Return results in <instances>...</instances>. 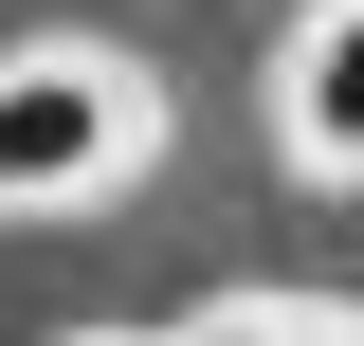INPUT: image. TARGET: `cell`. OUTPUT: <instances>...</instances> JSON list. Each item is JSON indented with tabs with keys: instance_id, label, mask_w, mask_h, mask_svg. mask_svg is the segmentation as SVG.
<instances>
[{
	"instance_id": "cell-1",
	"label": "cell",
	"mask_w": 364,
	"mask_h": 346,
	"mask_svg": "<svg viewBox=\"0 0 364 346\" xmlns=\"http://www.w3.org/2000/svg\"><path fill=\"white\" fill-rule=\"evenodd\" d=\"M0 164H18V201L109 182L128 164V73H109V55H18V73H0Z\"/></svg>"
},
{
	"instance_id": "cell-2",
	"label": "cell",
	"mask_w": 364,
	"mask_h": 346,
	"mask_svg": "<svg viewBox=\"0 0 364 346\" xmlns=\"http://www.w3.org/2000/svg\"><path fill=\"white\" fill-rule=\"evenodd\" d=\"M291 164L364 182V0H328L310 37H291Z\"/></svg>"
},
{
	"instance_id": "cell-3",
	"label": "cell",
	"mask_w": 364,
	"mask_h": 346,
	"mask_svg": "<svg viewBox=\"0 0 364 346\" xmlns=\"http://www.w3.org/2000/svg\"><path fill=\"white\" fill-rule=\"evenodd\" d=\"M164 346H328V328H291V310H219V328H164Z\"/></svg>"
},
{
	"instance_id": "cell-4",
	"label": "cell",
	"mask_w": 364,
	"mask_h": 346,
	"mask_svg": "<svg viewBox=\"0 0 364 346\" xmlns=\"http://www.w3.org/2000/svg\"><path fill=\"white\" fill-rule=\"evenodd\" d=\"M0 201H18V164H0Z\"/></svg>"
},
{
	"instance_id": "cell-5",
	"label": "cell",
	"mask_w": 364,
	"mask_h": 346,
	"mask_svg": "<svg viewBox=\"0 0 364 346\" xmlns=\"http://www.w3.org/2000/svg\"><path fill=\"white\" fill-rule=\"evenodd\" d=\"M109 346H146V328H109Z\"/></svg>"
}]
</instances>
